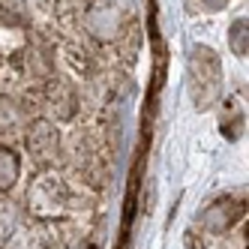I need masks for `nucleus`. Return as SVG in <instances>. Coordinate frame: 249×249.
<instances>
[{
	"label": "nucleus",
	"mask_w": 249,
	"mask_h": 249,
	"mask_svg": "<svg viewBox=\"0 0 249 249\" xmlns=\"http://www.w3.org/2000/svg\"><path fill=\"white\" fill-rule=\"evenodd\" d=\"M123 15H126V9H123L117 0H99V3H93L90 12H87V30H90L96 39L108 42L120 33Z\"/></svg>",
	"instance_id": "1"
},
{
	"label": "nucleus",
	"mask_w": 249,
	"mask_h": 249,
	"mask_svg": "<svg viewBox=\"0 0 249 249\" xmlns=\"http://www.w3.org/2000/svg\"><path fill=\"white\" fill-rule=\"evenodd\" d=\"M27 150L36 159H48L57 150V129L48 120H33L27 129Z\"/></svg>",
	"instance_id": "2"
},
{
	"label": "nucleus",
	"mask_w": 249,
	"mask_h": 249,
	"mask_svg": "<svg viewBox=\"0 0 249 249\" xmlns=\"http://www.w3.org/2000/svg\"><path fill=\"white\" fill-rule=\"evenodd\" d=\"M24 126V108L9 96H0V135H15Z\"/></svg>",
	"instance_id": "3"
},
{
	"label": "nucleus",
	"mask_w": 249,
	"mask_h": 249,
	"mask_svg": "<svg viewBox=\"0 0 249 249\" xmlns=\"http://www.w3.org/2000/svg\"><path fill=\"white\" fill-rule=\"evenodd\" d=\"M18 177V156H15L9 147H0V192L9 189Z\"/></svg>",
	"instance_id": "4"
},
{
	"label": "nucleus",
	"mask_w": 249,
	"mask_h": 249,
	"mask_svg": "<svg viewBox=\"0 0 249 249\" xmlns=\"http://www.w3.org/2000/svg\"><path fill=\"white\" fill-rule=\"evenodd\" d=\"M21 3H36V0H21Z\"/></svg>",
	"instance_id": "5"
}]
</instances>
